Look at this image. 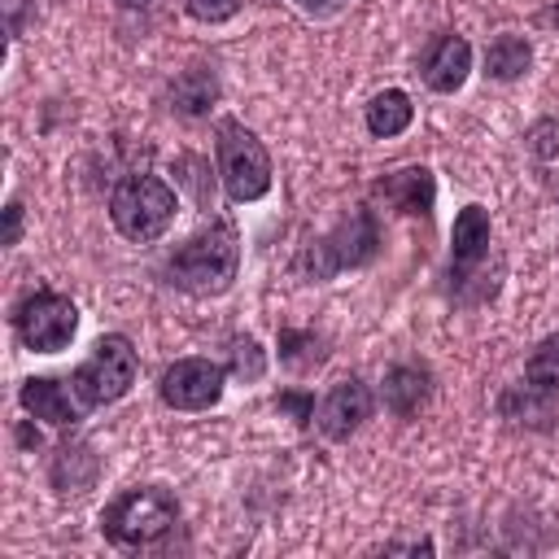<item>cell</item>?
I'll list each match as a JSON object with an SVG mask.
<instances>
[{"instance_id": "20", "label": "cell", "mask_w": 559, "mask_h": 559, "mask_svg": "<svg viewBox=\"0 0 559 559\" xmlns=\"http://www.w3.org/2000/svg\"><path fill=\"white\" fill-rule=\"evenodd\" d=\"M323 358H328V349H323V341L314 332H297V328H284L280 332V362H288L297 371H310Z\"/></svg>"}, {"instance_id": "22", "label": "cell", "mask_w": 559, "mask_h": 559, "mask_svg": "<svg viewBox=\"0 0 559 559\" xmlns=\"http://www.w3.org/2000/svg\"><path fill=\"white\" fill-rule=\"evenodd\" d=\"M528 148L537 153V157H559V122L555 118H542L533 131H528Z\"/></svg>"}, {"instance_id": "10", "label": "cell", "mask_w": 559, "mask_h": 559, "mask_svg": "<svg viewBox=\"0 0 559 559\" xmlns=\"http://www.w3.org/2000/svg\"><path fill=\"white\" fill-rule=\"evenodd\" d=\"M371 389L358 380V376H349V380H336L332 389H328V397L319 402V411H314V424H319V432L323 437H332V441H349L367 419H371Z\"/></svg>"}, {"instance_id": "16", "label": "cell", "mask_w": 559, "mask_h": 559, "mask_svg": "<svg viewBox=\"0 0 559 559\" xmlns=\"http://www.w3.org/2000/svg\"><path fill=\"white\" fill-rule=\"evenodd\" d=\"M218 100V79L210 74V70H188V74H179L175 83H170V109H179L183 118H201V114H210V105Z\"/></svg>"}, {"instance_id": "4", "label": "cell", "mask_w": 559, "mask_h": 559, "mask_svg": "<svg viewBox=\"0 0 559 559\" xmlns=\"http://www.w3.org/2000/svg\"><path fill=\"white\" fill-rule=\"evenodd\" d=\"M135 371H140L135 345H131L122 332H109V336H100V341L92 345L87 362H79L66 380H70L74 402H79L83 415H87V411H96V406L118 402V397L135 384Z\"/></svg>"}, {"instance_id": "11", "label": "cell", "mask_w": 559, "mask_h": 559, "mask_svg": "<svg viewBox=\"0 0 559 559\" xmlns=\"http://www.w3.org/2000/svg\"><path fill=\"white\" fill-rule=\"evenodd\" d=\"M419 74L441 96L459 92L467 83V74H472V44L463 35H437L419 57Z\"/></svg>"}, {"instance_id": "15", "label": "cell", "mask_w": 559, "mask_h": 559, "mask_svg": "<svg viewBox=\"0 0 559 559\" xmlns=\"http://www.w3.org/2000/svg\"><path fill=\"white\" fill-rule=\"evenodd\" d=\"M411 118H415V105H411V96H406L402 87L376 92V96L367 100V109H362V122H367V131H371L376 140L402 135V131L411 127Z\"/></svg>"}, {"instance_id": "29", "label": "cell", "mask_w": 559, "mask_h": 559, "mask_svg": "<svg viewBox=\"0 0 559 559\" xmlns=\"http://www.w3.org/2000/svg\"><path fill=\"white\" fill-rule=\"evenodd\" d=\"M127 9H144V4H153V0H122Z\"/></svg>"}, {"instance_id": "27", "label": "cell", "mask_w": 559, "mask_h": 559, "mask_svg": "<svg viewBox=\"0 0 559 559\" xmlns=\"http://www.w3.org/2000/svg\"><path fill=\"white\" fill-rule=\"evenodd\" d=\"M301 9H310V13H328V9H336L341 0H297Z\"/></svg>"}, {"instance_id": "9", "label": "cell", "mask_w": 559, "mask_h": 559, "mask_svg": "<svg viewBox=\"0 0 559 559\" xmlns=\"http://www.w3.org/2000/svg\"><path fill=\"white\" fill-rule=\"evenodd\" d=\"M489 245H493V223H489V210L485 205H463L454 214V227H450V280L454 288H463L467 280H476V271L489 262Z\"/></svg>"}, {"instance_id": "21", "label": "cell", "mask_w": 559, "mask_h": 559, "mask_svg": "<svg viewBox=\"0 0 559 559\" xmlns=\"http://www.w3.org/2000/svg\"><path fill=\"white\" fill-rule=\"evenodd\" d=\"M231 371L240 380H258L266 371V354L253 336H231Z\"/></svg>"}, {"instance_id": "8", "label": "cell", "mask_w": 559, "mask_h": 559, "mask_svg": "<svg viewBox=\"0 0 559 559\" xmlns=\"http://www.w3.org/2000/svg\"><path fill=\"white\" fill-rule=\"evenodd\" d=\"M227 389V367L214 358H179L162 371L157 393L170 411H210Z\"/></svg>"}, {"instance_id": "18", "label": "cell", "mask_w": 559, "mask_h": 559, "mask_svg": "<svg viewBox=\"0 0 559 559\" xmlns=\"http://www.w3.org/2000/svg\"><path fill=\"white\" fill-rule=\"evenodd\" d=\"M533 66V48L524 35H498L489 48H485V74L498 79V83H511L520 74H528Z\"/></svg>"}, {"instance_id": "14", "label": "cell", "mask_w": 559, "mask_h": 559, "mask_svg": "<svg viewBox=\"0 0 559 559\" xmlns=\"http://www.w3.org/2000/svg\"><path fill=\"white\" fill-rule=\"evenodd\" d=\"M380 397H384V406H389L393 415L411 419V415H419V411L428 406V397H432V376H428L424 367H415V362H397V367H389Z\"/></svg>"}, {"instance_id": "13", "label": "cell", "mask_w": 559, "mask_h": 559, "mask_svg": "<svg viewBox=\"0 0 559 559\" xmlns=\"http://www.w3.org/2000/svg\"><path fill=\"white\" fill-rule=\"evenodd\" d=\"M384 205H393L397 214H411V218H428L432 214V201H437V179L428 166H402L384 179H376L371 188Z\"/></svg>"}, {"instance_id": "26", "label": "cell", "mask_w": 559, "mask_h": 559, "mask_svg": "<svg viewBox=\"0 0 559 559\" xmlns=\"http://www.w3.org/2000/svg\"><path fill=\"white\" fill-rule=\"evenodd\" d=\"M22 4H26V0H4V13H9V39H17V31H22Z\"/></svg>"}, {"instance_id": "6", "label": "cell", "mask_w": 559, "mask_h": 559, "mask_svg": "<svg viewBox=\"0 0 559 559\" xmlns=\"http://www.w3.org/2000/svg\"><path fill=\"white\" fill-rule=\"evenodd\" d=\"M380 249V223H376V210L358 205L349 218H341L328 236H319L310 249H306V271L314 280H332L341 271H354L362 262H371Z\"/></svg>"}, {"instance_id": "12", "label": "cell", "mask_w": 559, "mask_h": 559, "mask_svg": "<svg viewBox=\"0 0 559 559\" xmlns=\"http://www.w3.org/2000/svg\"><path fill=\"white\" fill-rule=\"evenodd\" d=\"M17 402H22L26 415H35V419H44L52 428H70V424L83 419V406L74 402L70 380H57V376H31V380H22Z\"/></svg>"}, {"instance_id": "5", "label": "cell", "mask_w": 559, "mask_h": 559, "mask_svg": "<svg viewBox=\"0 0 559 559\" xmlns=\"http://www.w3.org/2000/svg\"><path fill=\"white\" fill-rule=\"evenodd\" d=\"M214 148H218V179H223V192L245 205V201H258L271 192V157L262 148V140L236 122V118H218L214 127Z\"/></svg>"}, {"instance_id": "17", "label": "cell", "mask_w": 559, "mask_h": 559, "mask_svg": "<svg viewBox=\"0 0 559 559\" xmlns=\"http://www.w3.org/2000/svg\"><path fill=\"white\" fill-rule=\"evenodd\" d=\"M96 454H92V445H61L57 450V459H52V485L61 489V493H83V489H92V480H96Z\"/></svg>"}, {"instance_id": "7", "label": "cell", "mask_w": 559, "mask_h": 559, "mask_svg": "<svg viewBox=\"0 0 559 559\" xmlns=\"http://www.w3.org/2000/svg\"><path fill=\"white\" fill-rule=\"evenodd\" d=\"M13 332L31 354H61L79 332V306L66 293L35 288L13 310Z\"/></svg>"}, {"instance_id": "24", "label": "cell", "mask_w": 559, "mask_h": 559, "mask_svg": "<svg viewBox=\"0 0 559 559\" xmlns=\"http://www.w3.org/2000/svg\"><path fill=\"white\" fill-rule=\"evenodd\" d=\"M280 406L293 411L297 424H310L314 419V397H306V393H280Z\"/></svg>"}, {"instance_id": "25", "label": "cell", "mask_w": 559, "mask_h": 559, "mask_svg": "<svg viewBox=\"0 0 559 559\" xmlns=\"http://www.w3.org/2000/svg\"><path fill=\"white\" fill-rule=\"evenodd\" d=\"M22 240V205L9 201L4 205V245H17Z\"/></svg>"}, {"instance_id": "19", "label": "cell", "mask_w": 559, "mask_h": 559, "mask_svg": "<svg viewBox=\"0 0 559 559\" xmlns=\"http://www.w3.org/2000/svg\"><path fill=\"white\" fill-rule=\"evenodd\" d=\"M524 384L533 393H559V332L537 341V349L524 362Z\"/></svg>"}, {"instance_id": "2", "label": "cell", "mask_w": 559, "mask_h": 559, "mask_svg": "<svg viewBox=\"0 0 559 559\" xmlns=\"http://www.w3.org/2000/svg\"><path fill=\"white\" fill-rule=\"evenodd\" d=\"M175 524H179V502L162 485H135V489L118 493L100 511V533L114 546H127V550H140V546L162 542Z\"/></svg>"}, {"instance_id": "1", "label": "cell", "mask_w": 559, "mask_h": 559, "mask_svg": "<svg viewBox=\"0 0 559 559\" xmlns=\"http://www.w3.org/2000/svg\"><path fill=\"white\" fill-rule=\"evenodd\" d=\"M236 271H240V236H236V227L227 218H214L210 227L188 236L162 262L166 284H175L188 297H218V293H227Z\"/></svg>"}, {"instance_id": "30", "label": "cell", "mask_w": 559, "mask_h": 559, "mask_svg": "<svg viewBox=\"0 0 559 559\" xmlns=\"http://www.w3.org/2000/svg\"><path fill=\"white\" fill-rule=\"evenodd\" d=\"M550 22H555V26H559V4H555V9H550Z\"/></svg>"}, {"instance_id": "23", "label": "cell", "mask_w": 559, "mask_h": 559, "mask_svg": "<svg viewBox=\"0 0 559 559\" xmlns=\"http://www.w3.org/2000/svg\"><path fill=\"white\" fill-rule=\"evenodd\" d=\"M197 22H227L240 13V0H183Z\"/></svg>"}, {"instance_id": "3", "label": "cell", "mask_w": 559, "mask_h": 559, "mask_svg": "<svg viewBox=\"0 0 559 559\" xmlns=\"http://www.w3.org/2000/svg\"><path fill=\"white\" fill-rule=\"evenodd\" d=\"M175 210H179V197L157 175H122L109 192V218L135 245L157 240L175 223Z\"/></svg>"}, {"instance_id": "28", "label": "cell", "mask_w": 559, "mask_h": 559, "mask_svg": "<svg viewBox=\"0 0 559 559\" xmlns=\"http://www.w3.org/2000/svg\"><path fill=\"white\" fill-rule=\"evenodd\" d=\"M389 550H432V546L428 542H393Z\"/></svg>"}]
</instances>
